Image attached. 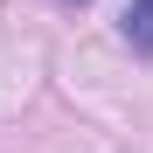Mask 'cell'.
Masks as SVG:
<instances>
[{"label": "cell", "mask_w": 153, "mask_h": 153, "mask_svg": "<svg viewBox=\"0 0 153 153\" xmlns=\"http://www.w3.org/2000/svg\"><path fill=\"white\" fill-rule=\"evenodd\" d=\"M125 42H132L139 56L153 49V0H132V7H125Z\"/></svg>", "instance_id": "1"}]
</instances>
